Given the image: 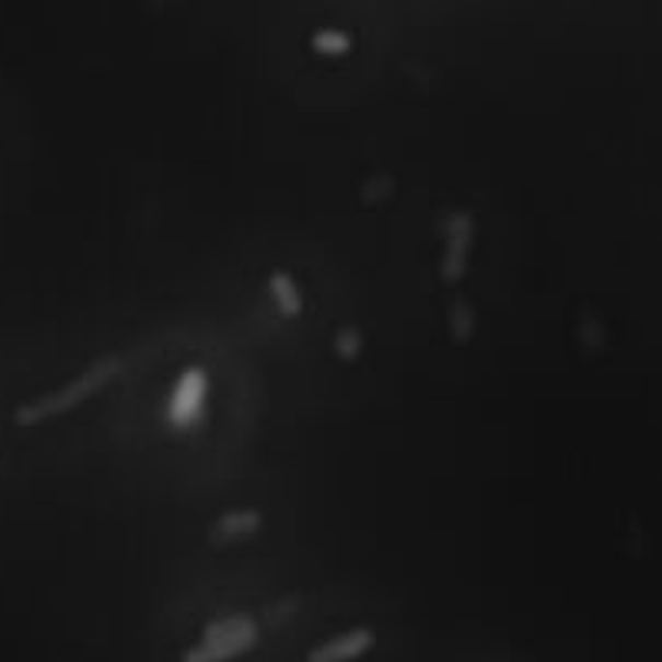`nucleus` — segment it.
I'll list each match as a JSON object with an SVG mask.
<instances>
[{"label": "nucleus", "instance_id": "obj_1", "mask_svg": "<svg viewBox=\"0 0 662 662\" xmlns=\"http://www.w3.org/2000/svg\"><path fill=\"white\" fill-rule=\"evenodd\" d=\"M117 373H120V360L117 357H104L94 367H88L80 376L67 380L63 386H57V390H50V393H44V396L18 406L14 423L18 427H40L47 420H57V417H63V413L77 409L84 399H91L94 393H101Z\"/></svg>", "mask_w": 662, "mask_h": 662}, {"label": "nucleus", "instance_id": "obj_3", "mask_svg": "<svg viewBox=\"0 0 662 662\" xmlns=\"http://www.w3.org/2000/svg\"><path fill=\"white\" fill-rule=\"evenodd\" d=\"M207 390H210V380L200 367H190L181 373L171 399H167V423L174 430H187L194 427L200 417H204V406H207Z\"/></svg>", "mask_w": 662, "mask_h": 662}, {"label": "nucleus", "instance_id": "obj_7", "mask_svg": "<svg viewBox=\"0 0 662 662\" xmlns=\"http://www.w3.org/2000/svg\"><path fill=\"white\" fill-rule=\"evenodd\" d=\"M260 530V513L257 510H233L213 526V539H240L246 533Z\"/></svg>", "mask_w": 662, "mask_h": 662}, {"label": "nucleus", "instance_id": "obj_6", "mask_svg": "<svg viewBox=\"0 0 662 662\" xmlns=\"http://www.w3.org/2000/svg\"><path fill=\"white\" fill-rule=\"evenodd\" d=\"M270 297H274V303H277V310H280L283 316H300L303 297H300L297 280H293L287 270H274V274H270Z\"/></svg>", "mask_w": 662, "mask_h": 662}, {"label": "nucleus", "instance_id": "obj_2", "mask_svg": "<svg viewBox=\"0 0 662 662\" xmlns=\"http://www.w3.org/2000/svg\"><path fill=\"white\" fill-rule=\"evenodd\" d=\"M257 623L251 616H230L223 623H213L204 639L184 655V662H230L240 652L254 649L257 646Z\"/></svg>", "mask_w": 662, "mask_h": 662}, {"label": "nucleus", "instance_id": "obj_10", "mask_svg": "<svg viewBox=\"0 0 662 662\" xmlns=\"http://www.w3.org/2000/svg\"><path fill=\"white\" fill-rule=\"evenodd\" d=\"M337 347H340V353H344L347 360H353V357L360 353V334H357V329H344L340 340H337Z\"/></svg>", "mask_w": 662, "mask_h": 662}, {"label": "nucleus", "instance_id": "obj_5", "mask_svg": "<svg viewBox=\"0 0 662 662\" xmlns=\"http://www.w3.org/2000/svg\"><path fill=\"white\" fill-rule=\"evenodd\" d=\"M373 642H376L373 632L360 626V629H350L344 636H334L329 642L316 646L306 662H353V659L367 655L373 649Z\"/></svg>", "mask_w": 662, "mask_h": 662}, {"label": "nucleus", "instance_id": "obj_4", "mask_svg": "<svg viewBox=\"0 0 662 662\" xmlns=\"http://www.w3.org/2000/svg\"><path fill=\"white\" fill-rule=\"evenodd\" d=\"M473 213L460 210L450 217V233H446V254H443V280L446 283H460L469 264V251H473Z\"/></svg>", "mask_w": 662, "mask_h": 662}, {"label": "nucleus", "instance_id": "obj_8", "mask_svg": "<svg viewBox=\"0 0 662 662\" xmlns=\"http://www.w3.org/2000/svg\"><path fill=\"white\" fill-rule=\"evenodd\" d=\"M313 47H316L320 54H347V50H350V37L340 34V31H320V34L313 37Z\"/></svg>", "mask_w": 662, "mask_h": 662}, {"label": "nucleus", "instance_id": "obj_9", "mask_svg": "<svg viewBox=\"0 0 662 662\" xmlns=\"http://www.w3.org/2000/svg\"><path fill=\"white\" fill-rule=\"evenodd\" d=\"M473 320H469V310H466V303L460 300V303H453V337L460 334V340H469V326Z\"/></svg>", "mask_w": 662, "mask_h": 662}]
</instances>
